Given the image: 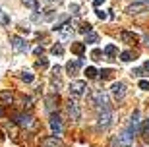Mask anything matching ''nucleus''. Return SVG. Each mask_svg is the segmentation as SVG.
<instances>
[{
    "instance_id": "1",
    "label": "nucleus",
    "mask_w": 149,
    "mask_h": 147,
    "mask_svg": "<svg viewBox=\"0 0 149 147\" xmlns=\"http://www.w3.org/2000/svg\"><path fill=\"white\" fill-rule=\"evenodd\" d=\"M89 99H91V103L97 107V109H111L109 107V97H107L105 91H101V89H95V91L89 93Z\"/></svg>"
},
{
    "instance_id": "2",
    "label": "nucleus",
    "mask_w": 149,
    "mask_h": 147,
    "mask_svg": "<svg viewBox=\"0 0 149 147\" xmlns=\"http://www.w3.org/2000/svg\"><path fill=\"white\" fill-rule=\"evenodd\" d=\"M87 83L85 82H81V79H74L70 85H68V91H70V95H72L74 99H79V97H83L85 93H87Z\"/></svg>"
},
{
    "instance_id": "3",
    "label": "nucleus",
    "mask_w": 149,
    "mask_h": 147,
    "mask_svg": "<svg viewBox=\"0 0 149 147\" xmlns=\"http://www.w3.org/2000/svg\"><path fill=\"white\" fill-rule=\"evenodd\" d=\"M132 141H134V136L124 130L122 134H118V136H114L111 139V147H128V145H132Z\"/></svg>"
},
{
    "instance_id": "4",
    "label": "nucleus",
    "mask_w": 149,
    "mask_h": 147,
    "mask_svg": "<svg viewBox=\"0 0 149 147\" xmlns=\"http://www.w3.org/2000/svg\"><path fill=\"white\" fill-rule=\"evenodd\" d=\"M114 120V112L111 109H101L99 110V116H97V126L99 128H109Z\"/></svg>"
},
{
    "instance_id": "5",
    "label": "nucleus",
    "mask_w": 149,
    "mask_h": 147,
    "mask_svg": "<svg viewBox=\"0 0 149 147\" xmlns=\"http://www.w3.org/2000/svg\"><path fill=\"white\" fill-rule=\"evenodd\" d=\"M49 126H50L52 136H56V137L62 136V120H60V116H58V114L50 112V116H49Z\"/></svg>"
},
{
    "instance_id": "6",
    "label": "nucleus",
    "mask_w": 149,
    "mask_h": 147,
    "mask_svg": "<svg viewBox=\"0 0 149 147\" xmlns=\"http://www.w3.org/2000/svg\"><path fill=\"white\" fill-rule=\"evenodd\" d=\"M111 95H112L114 101H122V99L126 97V85L122 82H114L112 87H111Z\"/></svg>"
},
{
    "instance_id": "7",
    "label": "nucleus",
    "mask_w": 149,
    "mask_h": 147,
    "mask_svg": "<svg viewBox=\"0 0 149 147\" xmlns=\"http://www.w3.org/2000/svg\"><path fill=\"white\" fill-rule=\"evenodd\" d=\"M14 120H16V124L19 128H31L33 126V116L29 114V112H22V114H17Z\"/></svg>"
},
{
    "instance_id": "8",
    "label": "nucleus",
    "mask_w": 149,
    "mask_h": 147,
    "mask_svg": "<svg viewBox=\"0 0 149 147\" xmlns=\"http://www.w3.org/2000/svg\"><path fill=\"white\" fill-rule=\"evenodd\" d=\"M10 41H12V49L16 50V52H25V50L29 49V45L25 43V39L17 37V35H14V37H12Z\"/></svg>"
},
{
    "instance_id": "9",
    "label": "nucleus",
    "mask_w": 149,
    "mask_h": 147,
    "mask_svg": "<svg viewBox=\"0 0 149 147\" xmlns=\"http://www.w3.org/2000/svg\"><path fill=\"white\" fill-rule=\"evenodd\" d=\"M66 112H68V116L72 120H79L81 118V110H79V107H77V103H74V101H68V105H66Z\"/></svg>"
},
{
    "instance_id": "10",
    "label": "nucleus",
    "mask_w": 149,
    "mask_h": 147,
    "mask_svg": "<svg viewBox=\"0 0 149 147\" xmlns=\"http://www.w3.org/2000/svg\"><path fill=\"white\" fill-rule=\"evenodd\" d=\"M120 39H122V43H128V45H136L139 43V35L138 33H134V31H120Z\"/></svg>"
},
{
    "instance_id": "11",
    "label": "nucleus",
    "mask_w": 149,
    "mask_h": 147,
    "mask_svg": "<svg viewBox=\"0 0 149 147\" xmlns=\"http://www.w3.org/2000/svg\"><path fill=\"white\" fill-rule=\"evenodd\" d=\"M81 66H83V60L81 58H76V60H70L66 64V72L70 74V76H76L77 72L81 70Z\"/></svg>"
},
{
    "instance_id": "12",
    "label": "nucleus",
    "mask_w": 149,
    "mask_h": 147,
    "mask_svg": "<svg viewBox=\"0 0 149 147\" xmlns=\"http://www.w3.org/2000/svg\"><path fill=\"white\" fill-rule=\"evenodd\" d=\"M41 145H43V147H64V143H62L60 137L49 136V137H45L43 141H41Z\"/></svg>"
},
{
    "instance_id": "13",
    "label": "nucleus",
    "mask_w": 149,
    "mask_h": 147,
    "mask_svg": "<svg viewBox=\"0 0 149 147\" xmlns=\"http://www.w3.org/2000/svg\"><path fill=\"white\" fill-rule=\"evenodd\" d=\"M143 10H147V8H145V6L141 4L139 0H136L134 4H130V6L126 8V12H128V14H132V16H134V14H139V12H143Z\"/></svg>"
},
{
    "instance_id": "14",
    "label": "nucleus",
    "mask_w": 149,
    "mask_h": 147,
    "mask_svg": "<svg viewBox=\"0 0 149 147\" xmlns=\"http://www.w3.org/2000/svg\"><path fill=\"white\" fill-rule=\"evenodd\" d=\"M72 52H76V54L81 58L83 52H85V43H72Z\"/></svg>"
},
{
    "instance_id": "15",
    "label": "nucleus",
    "mask_w": 149,
    "mask_h": 147,
    "mask_svg": "<svg viewBox=\"0 0 149 147\" xmlns=\"http://www.w3.org/2000/svg\"><path fill=\"white\" fill-rule=\"evenodd\" d=\"M118 54V47L116 45H107L105 47V56L107 58H112V56Z\"/></svg>"
},
{
    "instance_id": "16",
    "label": "nucleus",
    "mask_w": 149,
    "mask_h": 147,
    "mask_svg": "<svg viewBox=\"0 0 149 147\" xmlns=\"http://www.w3.org/2000/svg\"><path fill=\"white\" fill-rule=\"evenodd\" d=\"M0 101H2L4 105H10L12 101H14V95H12V91H8V89H6V91H2V93H0Z\"/></svg>"
},
{
    "instance_id": "17",
    "label": "nucleus",
    "mask_w": 149,
    "mask_h": 147,
    "mask_svg": "<svg viewBox=\"0 0 149 147\" xmlns=\"http://www.w3.org/2000/svg\"><path fill=\"white\" fill-rule=\"evenodd\" d=\"M54 101H58V95H54V93L47 97V109H49V112L54 110Z\"/></svg>"
},
{
    "instance_id": "18",
    "label": "nucleus",
    "mask_w": 149,
    "mask_h": 147,
    "mask_svg": "<svg viewBox=\"0 0 149 147\" xmlns=\"http://www.w3.org/2000/svg\"><path fill=\"white\" fill-rule=\"evenodd\" d=\"M50 54H54V56H62L64 54V47H62L60 43H56L52 49H50Z\"/></svg>"
},
{
    "instance_id": "19",
    "label": "nucleus",
    "mask_w": 149,
    "mask_h": 147,
    "mask_svg": "<svg viewBox=\"0 0 149 147\" xmlns=\"http://www.w3.org/2000/svg\"><path fill=\"white\" fill-rule=\"evenodd\" d=\"M99 41V35L97 33H93V31H89L87 35H85V43H89V45H93V43H97Z\"/></svg>"
},
{
    "instance_id": "20",
    "label": "nucleus",
    "mask_w": 149,
    "mask_h": 147,
    "mask_svg": "<svg viewBox=\"0 0 149 147\" xmlns=\"http://www.w3.org/2000/svg\"><path fill=\"white\" fill-rule=\"evenodd\" d=\"M85 76H87L89 79H95V77L99 76V72H97V68H93V66H89V68H85Z\"/></svg>"
},
{
    "instance_id": "21",
    "label": "nucleus",
    "mask_w": 149,
    "mask_h": 147,
    "mask_svg": "<svg viewBox=\"0 0 149 147\" xmlns=\"http://www.w3.org/2000/svg\"><path fill=\"white\" fill-rule=\"evenodd\" d=\"M23 4L27 6L29 10H33V12L39 10V2H37V0H23Z\"/></svg>"
},
{
    "instance_id": "22",
    "label": "nucleus",
    "mask_w": 149,
    "mask_h": 147,
    "mask_svg": "<svg viewBox=\"0 0 149 147\" xmlns=\"http://www.w3.org/2000/svg\"><path fill=\"white\" fill-rule=\"evenodd\" d=\"M19 77H22V79H23L25 83H31V82L35 79V76L31 74V72H22V76H19Z\"/></svg>"
},
{
    "instance_id": "23",
    "label": "nucleus",
    "mask_w": 149,
    "mask_h": 147,
    "mask_svg": "<svg viewBox=\"0 0 149 147\" xmlns=\"http://www.w3.org/2000/svg\"><path fill=\"white\" fill-rule=\"evenodd\" d=\"M120 60H122V62H130V60H132V52H130V50L120 52Z\"/></svg>"
},
{
    "instance_id": "24",
    "label": "nucleus",
    "mask_w": 149,
    "mask_h": 147,
    "mask_svg": "<svg viewBox=\"0 0 149 147\" xmlns=\"http://www.w3.org/2000/svg\"><path fill=\"white\" fill-rule=\"evenodd\" d=\"M89 31H93L91 23H81V27H79V33H85V35H87Z\"/></svg>"
},
{
    "instance_id": "25",
    "label": "nucleus",
    "mask_w": 149,
    "mask_h": 147,
    "mask_svg": "<svg viewBox=\"0 0 149 147\" xmlns=\"http://www.w3.org/2000/svg\"><path fill=\"white\" fill-rule=\"evenodd\" d=\"M0 23H2V25H8V23H10V17L2 12V8H0Z\"/></svg>"
},
{
    "instance_id": "26",
    "label": "nucleus",
    "mask_w": 149,
    "mask_h": 147,
    "mask_svg": "<svg viewBox=\"0 0 149 147\" xmlns=\"http://www.w3.org/2000/svg\"><path fill=\"white\" fill-rule=\"evenodd\" d=\"M99 74H101V77H103V79H109V77L112 76V70H111V68H107V70H101Z\"/></svg>"
},
{
    "instance_id": "27",
    "label": "nucleus",
    "mask_w": 149,
    "mask_h": 147,
    "mask_svg": "<svg viewBox=\"0 0 149 147\" xmlns=\"http://www.w3.org/2000/svg\"><path fill=\"white\" fill-rule=\"evenodd\" d=\"M138 87H139V89H143V91H149V82H147V79H139Z\"/></svg>"
},
{
    "instance_id": "28",
    "label": "nucleus",
    "mask_w": 149,
    "mask_h": 147,
    "mask_svg": "<svg viewBox=\"0 0 149 147\" xmlns=\"http://www.w3.org/2000/svg\"><path fill=\"white\" fill-rule=\"evenodd\" d=\"M143 68H136V70H132V76L134 77H141V76H145V74H143Z\"/></svg>"
},
{
    "instance_id": "29",
    "label": "nucleus",
    "mask_w": 149,
    "mask_h": 147,
    "mask_svg": "<svg viewBox=\"0 0 149 147\" xmlns=\"http://www.w3.org/2000/svg\"><path fill=\"white\" fill-rule=\"evenodd\" d=\"M37 66H39V68H47V66H49V60H47V58H39Z\"/></svg>"
},
{
    "instance_id": "30",
    "label": "nucleus",
    "mask_w": 149,
    "mask_h": 147,
    "mask_svg": "<svg viewBox=\"0 0 149 147\" xmlns=\"http://www.w3.org/2000/svg\"><path fill=\"white\" fill-rule=\"evenodd\" d=\"M91 56H93V58H95V60H99V58H101V56H103V52H101V50H99V49H95V50H93V52H91Z\"/></svg>"
},
{
    "instance_id": "31",
    "label": "nucleus",
    "mask_w": 149,
    "mask_h": 147,
    "mask_svg": "<svg viewBox=\"0 0 149 147\" xmlns=\"http://www.w3.org/2000/svg\"><path fill=\"white\" fill-rule=\"evenodd\" d=\"M97 17H99V20H107V12H103V10H97Z\"/></svg>"
},
{
    "instance_id": "32",
    "label": "nucleus",
    "mask_w": 149,
    "mask_h": 147,
    "mask_svg": "<svg viewBox=\"0 0 149 147\" xmlns=\"http://www.w3.org/2000/svg\"><path fill=\"white\" fill-rule=\"evenodd\" d=\"M77 10H79V6H77V4H72V6H70V12H72V14H77Z\"/></svg>"
},
{
    "instance_id": "33",
    "label": "nucleus",
    "mask_w": 149,
    "mask_h": 147,
    "mask_svg": "<svg viewBox=\"0 0 149 147\" xmlns=\"http://www.w3.org/2000/svg\"><path fill=\"white\" fill-rule=\"evenodd\" d=\"M103 2H105V0H95V2H93V6H95V8H99V6L103 4Z\"/></svg>"
},
{
    "instance_id": "34",
    "label": "nucleus",
    "mask_w": 149,
    "mask_h": 147,
    "mask_svg": "<svg viewBox=\"0 0 149 147\" xmlns=\"http://www.w3.org/2000/svg\"><path fill=\"white\" fill-rule=\"evenodd\" d=\"M139 2H141V4L145 6V8H149V0H139Z\"/></svg>"
},
{
    "instance_id": "35",
    "label": "nucleus",
    "mask_w": 149,
    "mask_h": 147,
    "mask_svg": "<svg viewBox=\"0 0 149 147\" xmlns=\"http://www.w3.org/2000/svg\"><path fill=\"white\" fill-rule=\"evenodd\" d=\"M143 70H145V72H149V60H147V62L143 64Z\"/></svg>"
},
{
    "instance_id": "36",
    "label": "nucleus",
    "mask_w": 149,
    "mask_h": 147,
    "mask_svg": "<svg viewBox=\"0 0 149 147\" xmlns=\"http://www.w3.org/2000/svg\"><path fill=\"white\" fill-rule=\"evenodd\" d=\"M50 2H60V0H50Z\"/></svg>"
},
{
    "instance_id": "37",
    "label": "nucleus",
    "mask_w": 149,
    "mask_h": 147,
    "mask_svg": "<svg viewBox=\"0 0 149 147\" xmlns=\"http://www.w3.org/2000/svg\"><path fill=\"white\" fill-rule=\"evenodd\" d=\"M128 147H134V145H128Z\"/></svg>"
},
{
    "instance_id": "38",
    "label": "nucleus",
    "mask_w": 149,
    "mask_h": 147,
    "mask_svg": "<svg viewBox=\"0 0 149 147\" xmlns=\"http://www.w3.org/2000/svg\"><path fill=\"white\" fill-rule=\"evenodd\" d=\"M0 114H2V110H0Z\"/></svg>"
}]
</instances>
